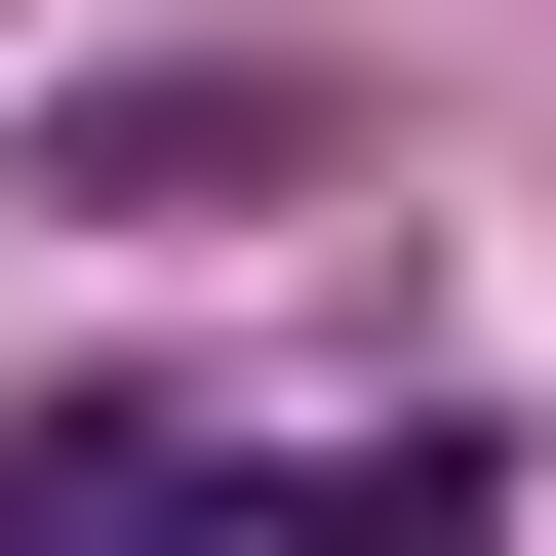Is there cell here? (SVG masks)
<instances>
[{"mask_svg":"<svg viewBox=\"0 0 556 556\" xmlns=\"http://www.w3.org/2000/svg\"><path fill=\"white\" fill-rule=\"evenodd\" d=\"M517 477L477 438H199V397H40L0 438V556H477Z\"/></svg>","mask_w":556,"mask_h":556,"instance_id":"cell-1","label":"cell"}]
</instances>
